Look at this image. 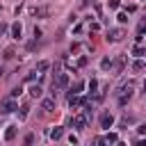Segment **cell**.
<instances>
[{"instance_id":"obj_1","label":"cell","mask_w":146,"mask_h":146,"mask_svg":"<svg viewBox=\"0 0 146 146\" xmlns=\"http://www.w3.org/2000/svg\"><path fill=\"white\" fill-rule=\"evenodd\" d=\"M66 87H68V73H57V78L52 80L50 91H52V96H55L59 89H66Z\"/></svg>"},{"instance_id":"obj_2","label":"cell","mask_w":146,"mask_h":146,"mask_svg":"<svg viewBox=\"0 0 146 146\" xmlns=\"http://www.w3.org/2000/svg\"><path fill=\"white\" fill-rule=\"evenodd\" d=\"M14 110H18V105H16V98L7 96V98L0 103V114H11Z\"/></svg>"},{"instance_id":"obj_3","label":"cell","mask_w":146,"mask_h":146,"mask_svg":"<svg viewBox=\"0 0 146 146\" xmlns=\"http://www.w3.org/2000/svg\"><path fill=\"white\" fill-rule=\"evenodd\" d=\"M114 125V114L110 112V110H105L103 114H100V128H105V130H110Z\"/></svg>"},{"instance_id":"obj_4","label":"cell","mask_w":146,"mask_h":146,"mask_svg":"<svg viewBox=\"0 0 146 146\" xmlns=\"http://www.w3.org/2000/svg\"><path fill=\"white\" fill-rule=\"evenodd\" d=\"M123 36H125V32H123L121 27H114V30H110V32H107V36H105V39H107L110 43H116V41H121Z\"/></svg>"},{"instance_id":"obj_5","label":"cell","mask_w":146,"mask_h":146,"mask_svg":"<svg viewBox=\"0 0 146 146\" xmlns=\"http://www.w3.org/2000/svg\"><path fill=\"white\" fill-rule=\"evenodd\" d=\"M71 125H73L75 130H84V128L89 125V121L84 119V114H75V116L71 119Z\"/></svg>"},{"instance_id":"obj_6","label":"cell","mask_w":146,"mask_h":146,"mask_svg":"<svg viewBox=\"0 0 146 146\" xmlns=\"http://www.w3.org/2000/svg\"><path fill=\"white\" fill-rule=\"evenodd\" d=\"M84 100H87V98H80L78 94H71V96H68V107H71V110H75V107H80Z\"/></svg>"},{"instance_id":"obj_7","label":"cell","mask_w":146,"mask_h":146,"mask_svg":"<svg viewBox=\"0 0 146 146\" xmlns=\"http://www.w3.org/2000/svg\"><path fill=\"white\" fill-rule=\"evenodd\" d=\"M62 137H64V128H62V125H55V128L50 130V139H52V141H59Z\"/></svg>"},{"instance_id":"obj_8","label":"cell","mask_w":146,"mask_h":146,"mask_svg":"<svg viewBox=\"0 0 146 146\" xmlns=\"http://www.w3.org/2000/svg\"><path fill=\"white\" fill-rule=\"evenodd\" d=\"M21 34H23V25L16 21V23H11V36L14 39H21Z\"/></svg>"},{"instance_id":"obj_9","label":"cell","mask_w":146,"mask_h":146,"mask_svg":"<svg viewBox=\"0 0 146 146\" xmlns=\"http://www.w3.org/2000/svg\"><path fill=\"white\" fill-rule=\"evenodd\" d=\"M16 132H18L16 125H7V130H5V141H11V139L16 137Z\"/></svg>"},{"instance_id":"obj_10","label":"cell","mask_w":146,"mask_h":146,"mask_svg":"<svg viewBox=\"0 0 146 146\" xmlns=\"http://www.w3.org/2000/svg\"><path fill=\"white\" fill-rule=\"evenodd\" d=\"M52 107H55V98H46L43 103H41V110L48 114V112H52Z\"/></svg>"},{"instance_id":"obj_11","label":"cell","mask_w":146,"mask_h":146,"mask_svg":"<svg viewBox=\"0 0 146 146\" xmlns=\"http://www.w3.org/2000/svg\"><path fill=\"white\" fill-rule=\"evenodd\" d=\"M132 55H135V57H144V55H146L144 46H141V43H135V46H132Z\"/></svg>"},{"instance_id":"obj_12","label":"cell","mask_w":146,"mask_h":146,"mask_svg":"<svg viewBox=\"0 0 146 146\" xmlns=\"http://www.w3.org/2000/svg\"><path fill=\"white\" fill-rule=\"evenodd\" d=\"M41 94H43V89H41L39 84H32V87H30V96H32V98H41Z\"/></svg>"},{"instance_id":"obj_13","label":"cell","mask_w":146,"mask_h":146,"mask_svg":"<svg viewBox=\"0 0 146 146\" xmlns=\"http://www.w3.org/2000/svg\"><path fill=\"white\" fill-rule=\"evenodd\" d=\"M146 68V64H144V59L141 57H137L135 62H132V71H144Z\"/></svg>"},{"instance_id":"obj_14","label":"cell","mask_w":146,"mask_h":146,"mask_svg":"<svg viewBox=\"0 0 146 146\" xmlns=\"http://www.w3.org/2000/svg\"><path fill=\"white\" fill-rule=\"evenodd\" d=\"M48 66H50V64H48V62H46V59H43V62H39V64H36V68H34V71H36V73H41V75H43V73H46V71H48Z\"/></svg>"},{"instance_id":"obj_15","label":"cell","mask_w":146,"mask_h":146,"mask_svg":"<svg viewBox=\"0 0 146 146\" xmlns=\"http://www.w3.org/2000/svg\"><path fill=\"white\" fill-rule=\"evenodd\" d=\"M82 89H84V82H75V84L71 87V91H68V96H71V94H80Z\"/></svg>"},{"instance_id":"obj_16","label":"cell","mask_w":146,"mask_h":146,"mask_svg":"<svg viewBox=\"0 0 146 146\" xmlns=\"http://www.w3.org/2000/svg\"><path fill=\"white\" fill-rule=\"evenodd\" d=\"M103 139H105V144H116V141H119V137H116L114 132H107Z\"/></svg>"},{"instance_id":"obj_17","label":"cell","mask_w":146,"mask_h":146,"mask_svg":"<svg viewBox=\"0 0 146 146\" xmlns=\"http://www.w3.org/2000/svg\"><path fill=\"white\" fill-rule=\"evenodd\" d=\"M96 89H98V80H94V78H91V80H89V94H91V96H94V94H98Z\"/></svg>"},{"instance_id":"obj_18","label":"cell","mask_w":146,"mask_h":146,"mask_svg":"<svg viewBox=\"0 0 146 146\" xmlns=\"http://www.w3.org/2000/svg\"><path fill=\"white\" fill-rule=\"evenodd\" d=\"M100 68H105V71H107V68H112V59H110V57H103V62H100Z\"/></svg>"},{"instance_id":"obj_19","label":"cell","mask_w":146,"mask_h":146,"mask_svg":"<svg viewBox=\"0 0 146 146\" xmlns=\"http://www.w3.org/2000/svg\"><path fill=\"white\" fill-rule=\"evenodd\" d=\"M21 94H23V89H21V84H18V87H14V89L9 91V96H11V98H18Z\"/></svg>"},{"instance_id":"obj_20","label":"cell","mask_w":146,"mask_h":146,"mask_svg":"<svg viewBox=\"0 0 146 146\" xmlns=\"http://www.w3.org/2000/svg\"><path fill=\"white\" fill-rule=\"evenodd\" d=\"M27 110H30L27 105H23V107H21V114H18V119H21V121H25V119H27Z\"/></svg>"},{"instance_id":"obj_21","label":"cell","mask_w":146,"mask_h":146,"mask_svg":"<svg viewBox=\"0 0 146 146\" xmlns=\"http://www.w3.org/2000/svg\"><path fill=\"white\" fill-rule=\"evenodd\" d=\"M107 7L110 9H119L121 7V0H107Z\"/></svg>"},{"instance_id":"obj_22","label":"cell","mask_w":146,"mask_h":146,"mask_svg":"<svg viewBox=\"0 0 146 146\" xmlns=\"http://www.w3.org/2000/svg\"><path fill=\"white\" fill-rule=\"evenodd\" d=\"M116 21H119V23H128V14H125V11H119Z\"/></svg>"},{"instance_id":"obj_23","label":"cell","mask_w":146,"mask_h":146,"mask_svg":"<svg viewBox=\"0 0 146 146\" xmlns=\"http://www.w3.org/2000/svg\"><path fill=\"white\" fill-rule=\"evenodd\" d=\"M36 78V71H32V73H27V78H25V82H32Z\"/></svg>"},{"instance_id":"obj_24","label":"cell","mask_w":146,"mask_h":146,"mask_svg":"<svg viewBox=\"0 0 146 146\" xmlns=\"http://www.w3.org/2000/svg\"><path fill=\"white\" fill-rule=\"evenodd\" d=\"M5 57H7V59H11V57H14V50H11V48H7V50H5Z\"/></svg>"},{"instance_id":"obj_25","label":"cell","mask_w":146,"mask_h":146,"mask_svg":"<svg viewBox=\"0 0 146 146\" xmlns=\"http://www.w3.org/2000/svg\"><path fill=\"white\" fill-rule=\"evenodd\" d=\"M135 9H137V5H128V9H125V14H132Z\"/></svg>"},{"instance_id":"obj_26","label":"cell","mask_w":146,"mask_h":146,"mask_svg":"<svg viewBox=\"0 0 146 146\" xmlns=\"http://www.w3.org/2000/svg\"><path fill=\"white\" fill-rule=\"evenodd\" d=\"M36 39H41V30H39V27H34V41H36Z\"/></svg>"},{"instance_id":"obj_27","label":"cell","mask_w":146,"mask_h":146,"mask_svg":"<svg viewBox=\"0 0 146 146\" xmlns=\"http://www.w3.org/2000/svg\"><path fill=\"white\" fill-rule=\"evenodd\" d=\"M2 32H5V25H2V23H0V34H2Z\"/></svg>"},{"instance_id":"obj_28","label":"cell","mask_w":146,"mask_h":146,"mask_svg":"<svg viewBox=\"0 0 146 146\" xmlns=\"http://www.w3.org/2000/svg\"><path fill=\"white\" fill-rule=\"evenodd\" d=\"M0 78H2V66H0Z\"/></svg>"},{"instance_id":"obj_29","label":"cell","mask_w":146,"mask_h":146,"mask_svg":"<svg viewBox=\"0 0 146 146\" xmlns=\"http://www.w3.org/2000/svg\"><path fill=\"white\" fill-rule=\"evenodd\" d=\"M0 9H2V7H0Z\"/></svg>"}]
</instances>
